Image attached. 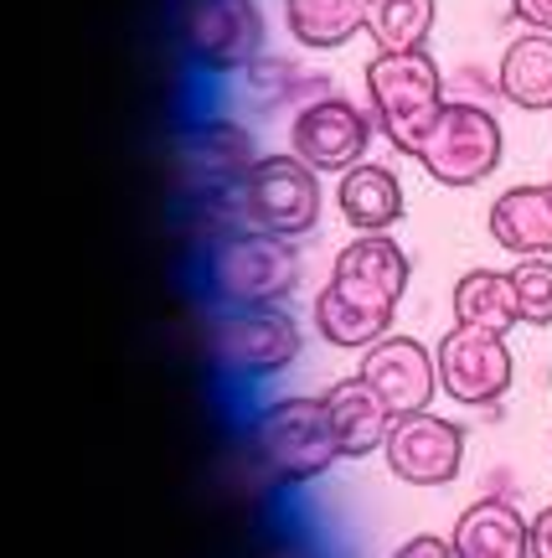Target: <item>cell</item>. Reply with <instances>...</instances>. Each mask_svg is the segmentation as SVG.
Wrapping results in <instances>:
<instances>
[{"label": "cell", "mask_w": 552, "mask_h": 558, "mask_svg": "<svg viewBox=\"0 0 552 558\" xmlns=\"http://www.w3.org/2000/svg\"><path fill=\"white\" fill-rule=\"evenodd\" d=\"M548 445H552V439H548Z\"/></svg>", "instance_id": "cell-26"}, {"label": "cell", "mask_w": 552, "mask_h": 558, "mask_svg": "<svg viewBox=\"0 0 552 558\" xmlns=\"http://www.w3.org/2000/svg\"><path fill=\"white\" fill-rule=\"evenodd\" d=\"M434 362H439V393H450L465 409H495L512 393L516 362L512 347H506V331L454 320L444 341L434 347Z\"/></svg>", "instance_id": "cell-8"}, {"label": "cell", "mask_w": 552, "mask_h": 558, "mask_svg": "<svg viewBox=\"0 0 552 558\" xmlns=\"http://www.w3.org/2000/svg\"><path fill=\"white\" fill-rule=\"evenodd\" d=\"M212 357L237 378H274L299 357V326L284 305H248L212 320Z\"/></svg>", "instance_id": "cell-10"}, {"label": "cell", "mask_w": 552, "mask_h": 558, "mask_svg": "<svg viewBox=\"0 0 552 558\" xmlns=\"http://www.w3.org/2000/svg\"><path fill=\"white\" fill-rule=\"evenodd\" d=\"M254 450L258 460L274 471L279 481H316L326 476L341 456V435H335V418L326 399H279L269 403L254 424Z\"/></svg>", "instance_id": "cell-4"}, {"label": "cell", "mask_w": 552, "mask_h": 558, "mask_svg": "<svg viewBox=\"0 0 552 558\" xmlns=\"http://www.w3.org/2000/svg\"><path fill=\"white\" fill-rule=\"evenodd\" d=\"M254 166H258L254 135L233 120H201L197 130H186V140H181V150H176V171L192 197L233 192Z\"/></svg>", "instance_id": "cell-12"}, {"label": "cell", "mask_w": 552, "mask_h": 558, "mask_svg": "<svg viewBox=\"0 0 552 558\" xmlns=\"http://www.w3.org/2000/svg\"><path fill=\"white\" fill-rule=\"evenodd\" d=\"M181 52L207 73H243L263 58V5L258 0H176Z\"/></svg>", "instance_id": "cell-7"}, {"label": "cell", "mask_w": 552, "mask_h": 558, "mask_svg": "<svg viewBox=\"0 0 552 558\" xmlns=\"http://www.w3.org/2000/svg\"><path fill=\"white\" fill-rule=\"evenodd\" d=\"M326 403H331L335 435H341V456L346 460H361V456H372V450H382L388 435H393V424H397V414L388 409V399H382L361 373L331 383Z\"/></svg>", "instance_id": "cell-15"}, {"label": "cell", "mask_w": 552, "mask_h": 558, "mask_svg": "<svg viewBox=\"0 0 552 558\" xmlns=\"http://www.w3.org/2000/svg\"><path fill=\"white\" fill-rule=\"evenodd\" d=\"M495 94L527 109V114H548L552 109V37L548 32H522L506 41V52L495 62Z\"/></svg>", "instance_id": "cell-18"}, {"label": "cell", "mask_w": 552, "mask_h": 558, "mask_svg": "<svg viewBox=\"0 0 552 558\" xmlns=\"http://www.w3.org/2000/svg\"><path fill=\"white\" fill-rule=\"evenodd\" d=\"M491 239L512 259H552V177L506 186L491 202Z\"/></svg>", "instance_id": "cell-14"}, {"label": "cell", "mask_w": 552, "mask_h": 558, "mask_svg": "<svg viewBox=\"0 0 552 558\" xmlns=\"http://www.w3.org/2000/svg\"><path fill=\"white\" fill-rule=\"evenodd\" d=\"M439 0H372L367 37L377 52H424L434 37Z\"/></svg>", "instance_id": "cell-21"}, {"label": "cell", "mask_w": 552, "mask_h": 558, "mask_svg": "<svg viewBox=\"0 0 552 558\" xmlns=\"http://www.w3.org/2000/svg\"><path fill=\"white\" fill-rule=\"evenodd\" d=\"M284 5V26L305 52H335L352 37L367 32L372 0H279Z\"/></svg>", "instance_id": "cell-19"}, {"label": "cell", "mask_w": 552, "mask_h": 558, "mask_svg": "<svg viewBox=\"0 0 552 558\" xmlns=\"http://www.w3.org/2000/svg\"><path fill=\"white\" fill-rule=\"evenodd\" d=\"M522 326H552V259H516L512 264Z\"/></svg>", "instance_id": "cell-22"}, {"label": "cell", "mask_w": 552, "mask_h": 558, "mask_svg": "<svg viewBox=\"0 0 552 558\" xmlns=\"http://www.w3.org/2000/svg\"><path fill=\"white\" fill-rule=\"evenodd\" d=\"M299 248L279 233H228L212 243V290L233 311L248 305H284L299 290Z\"/></svg>", "instance_id": "cell-6"}, {"label": "cell", "mask_w": 552, "mask_h": 558, "mask_svg": "<svg viewBox=\"0 0 552 558\" xmlns=\"http://www.w3.org/2000/svg\"><path fill=\"white\" fill-rule=\"evenodd\" d=\"M414 264L388 233H356L331 264L316 295V331L341 352H367L393 337V316L408 295Z\"/></svg>", "instance_id": "cell-1"}, {"label": "cell", "mask_w": 552, "mask_h": 558, "mask_svg": "<svg viewBox=\"0 0 552 558\" xmlns=\"http://www.w3.org/2000/svg\"><path fill=\"white\" fill-rule=\"evenodd\" d=\"M382 456H388V471L408 486H450L465 465V429L434 409L403 414L382 445Z\"/></svg>", "instance_id": "cell-11"}, {"label": "cell", "mask_w": 552, "mask_h": 558, "mask_svg": "<svg viewBox=\"0 0 552 558\" xmlns=\"http://www.w3.org/2000/svg\"><path fill=\"white\" fill-rule=\"evenodd\" d=\"M393 558H459V548H454L450 538H434V533H418V538H408Z\"/></svg>", "instance_id": "cell-23"}, {"label": "cell", "mask_w": 552, "mask_h": 558, "mask_svg": "<svg viewBox=\"0 0 552 558\" xmlns=\"http://www.w3.org/2000/svg\"><path fill=\"white\" fill-rule=\"evenodd\" d=\"M335 213L352 222L356 233H388L393 222H403L408 202H403V181L393 166L382 160H361L346 177L335 181Z\"/></svg>", "instance_id": "cell-16"}, {"label": "cell", "mask_w": 552, "mask_h": 558, "mask_svg": "<svg viewBox=\"0 0 552 558\" xmlns=\"http://www.w3.org/2000/svg\"><path fill=\"white\" fill-rule=\"evenodd\" d=\"M512 21H522L527 32H548L552 37V0H512Z\"/></svg>", "instance_id": "cell-24"}, {"label": "cell", "mask_w": 552, "mask_h": 558, "mask_svg": "<svg viewBox=\"0 0 552 558\" xmlns=\"http://www.w3.org/2000/svg\"><path fill=\"white\" fill-rule=\"evenodd\" d=\"M356 373L388 399V409H393L397 418L424 414L439 393V362H434V352L414 337H382L377 347L361 352V367H356Z\"/></svg>", "instance_id": "cell-13"}, {"label": "cell", "mask_w": 552, "mask_h": 558, "mask_svg": "<svg viewBox=\"0 0 552 558\" xmlns=\"http://www.w3.org/2000/svg\"><path fill=\"white\" fill-rule=\"evenodd\" d=\"M367 109L377 120V135L393 145L397 156H418L424 135L434 130L444 114V73L439 62L424 52H377L367 62Z\"/></svg>", "instance_id": "cell-3"}, {"label": "cell", "mask_w": 552, "mask_h": 558, "mask_svg": "<svg viewBox=\"0 0 552 558\" xmlns=\"http://www.w3.org/2000/svg\"><path fill=\"white\" fill-rule=\"evenodd\" d=\"M532 558H552V501L532 518Z\"/></svg>", "instance_id": "cell-25"}, {"label": "cell", "mask_w": 552, "mask_h": 558, "mask_svg": "<svg viewBox=\"0 0 552 558\" xmlns=\"http://www.w3.org/2000/svg\"><path fill=\"white\" fill-rule=\"evenodd\" d=\"M320 171L299 156H258V166L237 181L233 192L197 197V213L207 222V243H222L228 233H279L305 239L320 222Z\"/></svg>", "instance_id": "cell-2"}, {"label": "cell", "mask_w": 552, "mask_h": 558, "mask_svg": "<svg viewBox=\"0 0 552 558\" xmlns=\"http://www.w3.org/2000/svg\"><path fill=\"white\" fill-rule=\"evenodd\" d=\"M501 156H506V135H501V120L491 109L470 99H450L414 160L424 166L429 181L450 186V192H465V186L491 181Z\"/></svg>", "instance_id": "cell-5"}, {"label": "cell", "mask_w": 552, "mask_h": 558, "mask_svg": "<svg viewBox=\"0 0 552 558\" xmlns=\"http://www.w3.org/2000/svg\"><path fill=\"white\" fill-rule=\"evenodd\" d=\"M454 320L491 326V331H512V326H522L512 269H465L459 284H454Z\"/></svg>", "instance_id": "cell-20"}, {"label": "cell", "mask_w": 552, "mask_h": 558, "mask_svg": "<svg viewBox=\"0 0 552 558\" xmlns=\"http://www.w3.org/2000/svg\"><path fill=\"white\" fill-rule=\"evenodd\" d=\"M372 109L352 104L346 94H320V99L299 104L290 120V156H299L305 166H316L320 177H346L352 166L367 160L372 150Z\"/></svg>", "instance_id": "cell-9"}, {"label": "cell", "mask_w": 552, "mask_h": 558, "mask_svg": "<svg viewBox=\"0 0 552 558\" xmlns=\"http://www.w3.org/2000/svg\"><path fill=\"white\" fill-rule=\"evenodd\" d=\"M454 548L459 558H532V522L512 501L480 497L454 522Z\"/></svg>", "instance_id": "cell-17"}]
</instances>
